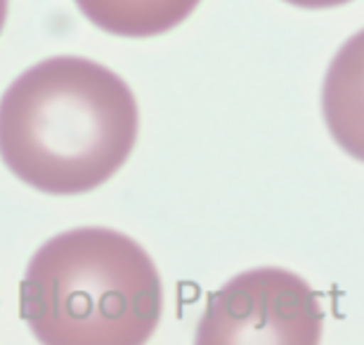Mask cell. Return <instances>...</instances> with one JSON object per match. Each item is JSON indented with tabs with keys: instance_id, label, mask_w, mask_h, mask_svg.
<instances>
[{
	"instance_id": "cell-1",
	"label": "cell",
	"mask_w": 364,
	"mask_h": 345,
	"mask_svg": "<svg viewBox=\"0 0 364 345\" xmlns=\"http://www.w3.org/2000/svg\"><path fill=\"white\" fill-rule=\"evenodd\" d=\"M137 128L126 80L76 55L33 64L0 97V159L28 187L55 196L112 180L133 152Z\"/></svg>"
},
{
	"instance_id": "cell-2",
	"label": "cell",
	"mask_w": 364,
	"mask_h": 345,
	"mask_svg": "<svg viewBox=\"0 0 364 345\" xmlns=\"http://www.w3.org/2000/svg\"><path fill=\"white\" fill-rule=\"evenodd\" d=\"M164 289L149 253L107 227H76L33 253L19 314L46 345H140L161 319Z\"/></svg>"
},
{
	"instance_id": "cell-3",
	"label": "cell",
	"mask_w": 364,
	"mask_h": 345,
	"mask_svg": "<svg viewBox=\"0 0 364 345\" xmlns=\"http://www.w3.org/2000/svg\"><path fill=\"white\" fill-rule=\"evenodd\" d=\"M324 307L303 277L258 267L232 277L208 296L196 329L199 345H315Z\"/></svg>"
},
{
	"instance_id": "cell-4",
	"label": "cell",
	"mask_w": 364,
	"mask_h": 345,
	"mask_svg": "<svg viewBox=\"0 0 364 345\" xmlns=\"http://www.w3.org/2000/svg\"><path fill=\"white\" fill-rule=\"evenodd\" d=\"M201 0H76L95 26L123 38H151L182 24Z\"/></svg>"
},
{
	"instance_id": "cell-5",
	"label": "cell",
	"mask_w": 364,
	"mask_h": 345,
	"mask_svg": "<svg viewBox=\"0 0 364 345\" xmlns=\"http://www.w3.org/2000/svg\"><path fill=\"white\" fill-rule=\"evenodd\" d=\"M287 3L296 7H308V10H324V7L346 5V3H350V0H287Z\"/></svg>"
},
{
	"instance_id": "cell-6",
	"label": "cell",
	"mask_w": 364,
	"mask_h": 345,
	"mask_svg": "<svg viewBox=\"0 0 364 345\" xmlns=\"http://www.w3.org/2000/svg\"><path fill=\"white\" fill-rule=\"evenodd\" d=\"M7 5H10V0H0V31H3L5 19H7Z\"/></svg>"
}]
</instances>
